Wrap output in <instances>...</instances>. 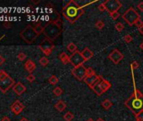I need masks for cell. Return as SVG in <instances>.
I'll return each mask as SVG.
<instances>
[{"mask_svg": "<svg viewBox=\"0 0 143 121\" xmlns=\"http://www.w3.org/2000/svg\"><path fill=\"white\" fill-rule=\"evenodd\" d=\"M18 60H25V58H26V55L24 53V52H20L18 54Z\"/></svg>", "mask_w": 143, "mask_h": 121, "instance_id": "32", "label": "cell"}, {"mask_svg": "<svg viewBox=\"0 0 143 121\" xmlns=\"http://www.w3.org/2000/svg\"><path fill=\"white\" fill-rule=\"evenodd\" d=\"M104 5L109 13H112L114 12H118V10L122 7V3L119 0H107L104 3Z\"/></svg>", "mask_w": 143, "mask_h": 121, "instance_id": "8", "label": "cell"}, {"mask_svg": "<svg viewBox=\"0 0 143 121\" xmlns=\"http://www.w3.org/2000/svg\"><path fill=\"white\" fill-rule=\"evenodd\" d=\"M108 57L114 64L117 65L124 59V55L118 49H114L110 52V54L108 55Z\"/></svg>", "mask_w": 143, "mask_h": 121, "instance_id": "12", "label": "cell"}, {"mask_svg": "<svg viewBox=\"0 0 143 121\" xmlns=\"http://www.w3.org/2000/svg\"><path fill=\"white\" fill-rule=\"evenodd\" d=\"M20 36L26 43L31 44L35 40V39L39 36V35L35 32L33 26L27 25L25 29L20 32Z\"/></svg>", "mask_w": 143, "mask_h": 121, "instance_id": "5", "label": "cell"}, {"mask_svg": "<svg viewBox=\"0 0 143 121\" xmlns=\"http://www.w3.org/2000/svg\"><path fill=\"white\" fill-rule=\"evenodd\" d=\"M59 59L64 65H67L70 62V57H68V55L64 52L59 55Z\"/></svg>", "mask_w": 143, "mask_h": 121, "instance_id": "19", "label": "cell"}, {"mask_svg": "<svg viewBox=\"0 0 143 121\" xmlns=\"http://www.w3.org/2000/svg\"><path fill=\"white\" fill-rule=\"evenodd\" d=\"M13 90L18 95H21L26 91V87L24 84H22L20 82H17L15 84V86L13 87Z\"/></svg>", "mask_w": 143, "mask_h": 121, "instance_id": "15", "label": "cell"}, {"mask_svg": "<svg viewBox=\"0 0 143 121\" xmlns=\"http://www.w3.org/2000/svg\"><path fill=\"white\" fill-rule=\"evenodd\" d=\"M124 40L126 41V43H131L133 40V37L131 35H126L124 36Z\"/></svg>", "mask_w": 143, "mask_h": 121, "instance_id": "31", "label": "cell"}, {"mask_svg": "<svg viewBox=\"0 0 143 121\" xmlns=\"http://www.w3.org/2000/svg\"><path fill=\"white\" fill-rule=\"evenodd\" d=\"M99 11H101V12H104V11L106 10V8H105V5H104V3L99 4Z\"/></svg>", "mask_w": 143, "mask_h": 121, "instance_id": "37", "label": "cell"}, {"mask_svg": "<svg viewBox=\"0 0 143 121\" xmlns=\"http://www.w3.org/2000/svg\"><path fill=\"white\" fill-rule=\"evenodd\" d=\"M62 89L60 87H56L54 88V90H53V94L55 96H57V97H59V96H61L62 94Z\"/></svg>", "mask_w": 143, "mask_h": 121, "instance_id": "26", "label": "cell"}, {"mask_svg": "<svg viewBox=\"0 0 143 121\" xmlns=\"http://www.w3.org/2000/svg\"><path fill=\"white\" fill-rule=\"evenodd\" d=\"M82 53V57L84 58L85 60V62H87V60H89V59H91L92 57H94V53L93 52L89 49V48H87L86 47L82 52H81Z\"/></svg>", "mask_w": 143, "mask_h": 121, "instance_id": "17", "label": "cell"}, {"mask_svg": "<svg viewBox=\"0 0 143 121\" xmlns=\"http://www.w3.org/2000/svg\"><path fill=\"white\" fill-rule=\"evenodd\" d=\"M26 79L28 80L30 82H34L35 80V77L33 75V74H29L28 76L26 77Z\"/></svg>", "mask_w": 143, "mask_h": 121, "instance_id": "34", "label": "cell"}, {"mask_svg": "<svg viewBox=\"0 0 143 121\" xmlns=\"http://www.w3.org/2000/svg\"><path fill=\"white\" fill-rule=\"evenodd\" d=\"M115 30H116L118 32H121V31H123L124 30V25L122 24V23H121V22H119V23H117L116 25H115Z\"/></svg>", "mask_w": 143, "mask_h": 121, "instance_id": "28", "label": "cell"}, {"mask_svg": "<svg viewBox=\"0 0 143 121\" xmlns=\"http://www.w3.org/2000/svg\"><path fill=\"white\" fill-rule=\"evenodd\" d=\"M84 62H85L84 58L82 57V53L80 52H78V50H77V52L74 53H72V55L70 57V63L74 67H79L81 65H84Z\"/></svg>", "mask_w": 143, "mask_h": 121, "instance_id": "10", "label": "cell"}, {"mask_svg": "<svg viewBox=\"0 0 143 121\" xmlns=\"http://www.w3.org/2000/svg\"><path fill=\"white\" fill-rule=\"evenodd\" d=\"M94 74H95V72L94 71L93 68H91V67L87 68V70H86V77L93 76V75H94Z\"/></svg>", "mask_w": 143, "mask_h": 121, "instance_id": "29", "label": "cell"}, {"mask_svg": "<svg viewBox=\"0 0 143 121\" xmlns=\"http://www.w3.org/2000/svg\"><path fill=\"white\" fill-rule=\"evenodd\" d=\"M3 26L5 28H10L11 26V25L10 24V23H5V24H3Z\"/></svg>", "mask_w": 143, "mask_h": 121, "instance_id": "41", "label": "cell"}, {"mask_svg": "<svg viewBox=\"0 0 143 121\" xmlns=\"http://www.w3.org/2000/svg\"><path fill=\"white\" fill-rule=\"evenodd\" d=\"M84 11L82 9V7H80L73 0L69 1L62 9L63 16L70 23H74L81 15H84Z\"/></svg>", "mask_w": 143, "mask_h": 121, "instance_id": "1", "label": "cell"}, {"mask_svg": "<svg viewBox=\"0 0 143 121\" xmlns=\"http://www.w3.org/2000/svg\"><path fill=\"white\" fill-rule=\"evenodd\" d=\"M1 121H10V119L7 117V116H4V117L1 119Z\"/></svg>", "mask_w": 143, "mask_h": 121, "instance_id": "40", "label": "cell"}, {"mask_svg": "<svg viewBox=\"0 0 143 121\" xmlns=\"http://www.w3.org/2000/svg\"><path fill=\"white\" fill-rule=\"evenodd\" d=\"M67 50H69V52H72V53H74V52H76L77 50V45H76L74 43H72V42L69 43V44L67 45Z\"/></svg>", "mask_w": 143, "mask_h": 121, "instance_id": "21", "label": "cell"}, {"mask_svg": "<svg viewBox=\"0 0 143 121\" xmlns=\"http://www.w3.org/2000/svg\"><path fill=\"white\" fill-rule=\"evenodd\" d=\"M100 78H101V76H99V75H97V74H94V75H93V76L86 77L84 81V82L86 83V84L91 88V89H93V88L94 87V86L99 82Z\"/></svg>", "mask_w": 143, "mask_h": 121, "instance_id": "13", "label": "cell"}, {"mask_svg": "<svg viewBox=\"0 0 143 121\" xmlns=\"http://www.w3.org/2000/svg\"><path fill=\"white\" fill-rule=\"evenodd\" d=\"M109 16L111 17L114 20H116L117 18L121 16V13H119V12H114V13H109Z\"/></svg>", "mask_w": 143, "mask_h": 121, "instance_id": "30", "label": "cell"}, {"mask_svg": "<svg viewBox=\"0 0 143 121\" xmlns=\"http://www.w3.org/2000/svg\"><path fill=\"white\" fill-rule=\"evenodd\" d=\"M15 84V80L4 70H0V91L5 94Z\"/></svg>", "mask_w": 143, "mask_h": 121, "instance_id": "4", "label": "cell"}, {"mask_svg": "<svg viewBox=\"0 0 143 121\" xmlns=\"http://www.w3.org/2000/svg\"><path fill=\"white\" fill-rule=\"evenodd\" d=\"M136 121H143V111L136 115Z\"/></svg>", "mask_w": 143, "mask_h": 121, "instance_id": "33", "label": "cell"}, {"mask_svg": "<svg viewBox=\"0 0 143 121\" xmlns=\"http://www.w3.org/2000/svg\"><path fill=\"white\" fill-rule=\"evenodd\" d=\"M25 67L27 71L30 72V74H32V72H33L36 68V65L33 60H26V62L25 63Z\"/></svg>", "mask_w": 143, "mask_h": 121, "instance_id": "16", "label": "cell"}, {"mask_svg": "<svg viewBox=\"0 0 143 121\" xmlns=\"http://www.w3.org/2000/svg\"><path fill=\"white\" fill-rule=\"evenodd\" d=\"M138 30H139V32H140V33L143 35V25L141 26V27H140L139 28V29H138Z\"/></svg>", "mask_w": 143, "mask_h": 121, "instance_id": "42", "label": "cell"}, {"mask_svg": "<svg viewBox=\"0 0 143 121\" xmlns=\"http://www.w3.org/2000/svg\"><path fill=\"white\" fill-rule=\"evenodd\" d=\"M140 48H141V50H143V42L140 45Z\"/></svg>", "mask_w": 143, "mask_h": 121, "instance_id": "45", "label": "cell"}, {"mask_svg": "<svg viewBox=\"0 0 143 121\" xmlns=\"http://www.w3.org/2000/svg\"><path fill=\"white\" fill-rule=\"evenodd\" d=\"M135 25H136V26L139 29L140 27H141L142 25H143V22H142V20H141V18H139L138 20H136V22L135 23Z\"/></svg>", "mask_w": 143, "mask_h": 121, "instance_id": "36", "label": "cell"}, {"mask_svg": "<svg viewBox=\"0 0 143 121\" xmlns=\"http://www.w3.org/2000/svg\"><path fill=\"white\" fill-rule=\"evenodd\" d=\"M87 121H94V120L93 119H92V118H89V119H87Z\"/></svg>", "mask_w": 143, "mask_h": 121, "instance_id": "46", "label": "cell"}, {"mask_svg": "<svg viewBox=\"0 0 143 121\" xmlns=\"http://www.w3.org/2000/svg\"><path fill=\"white\" fill-rule=\"evenodd\" d=\"M137 8L140 11H143V2H140L139 3L137 4Z\"/></svg>", "mask_w": 143, "mask_h": 121, "instance_id": "38", "label": "cell"}, {"mask_svg": "<svg viewBox=\"0 0 143 121\" xmlns=\"http://www.w3.org/2000/svg\"><path fill=\"white\" fill-rule=\"evenodd\" d=\"M122 18L130 26L134 25H135V23L136 22V20L141 18L140 15L137 13V11L136 10V9H134L132 7H130L126 12L123 13Z\"/></svg>", "mask_w": 143, "mask_h": 121, "instance_id": "6", "label": "cell"}, {"mask_svg": "<svg viewBox=\"0 0 143 121\" xmlns=\"http://www.w3.org/2000/svg\"><path fill=\"white\" fill-rule=\"evenodd\" d=\"M95 27L97 28L98 30H102L103 28L104 27V21H102V20H98L96 23H95Z\"/></svg>", "mask_w": 143, "mask_h": 121, "instance_id": "27", "label": "cell"}, {"mask_svg": "<svg viewBox=\"0 0 143 121\" xmlns=\"http://www.w3.org/2000/svg\"><path fill=\"white\" fill-rule=\"evenodd\" d=\"M101 105L103 106V108L106 110H109L111 107L113 106V103L109 99H104L103 102H102V104H101Z\"/></svg>", "mask_w": 143, "mask_h": 121, "instance_id": "20", "label": "cell"}, {"mask_svg": "<svg viewBox=\"0 0 143 121\" xmlns=\"http://www.w3.org/2000/svg\"><path fill=\"white\" fill-rule=\"evenodd\" d=\"M20 121H29V120L27 119H25V118H22Z\"/></svg>", "mask_w": 143, "mask_h": 121, "instance_id": "43", "label": "cell"}, {"mask_svg": "<svg viewBox=\"0 0 143 121\" xmlns=\"http://www.w3.org/2000/svg\"><path fill=\"white\" fill-rule=\"evenodd\" d=\"M55 108H56L57 110L59 111V112H63V111L65 110L67 108V104L63 100L60 99L57 101V103L55 104Z\"/></svg>", "mask_w": 143, "mask_h": 121, "instance_id": "18", "label": "cell"}, {"mask_svg": "<svg viewBox=\"0 0 143 121\" xmlns=\"http://www.w3.org/2000/svg\"><path fill=\"white\" fill-rule=\"evenodd\" d=\"M49 82L52 85H56V84H57V83L59 82V79L57 78V77H56L55 75H52V77H50V78H49Z\"/></svg>", "mask_w": 143, "mask_h": 121, "instance_id": "24", "label": "cell"}, {"mask_svg": "<svg viewBox=\"0 0 143 121\" xmlns=\"http://www.w3.org/2000/svg\"><path fill=\"white\" fill-rule=\"evenodd\" d=\"M74 118V114H73L72 112H67L63 116V119L66 121H72Z\"/></svg>", "mask_w": 143, "mask_h": 121, "instance_id": "23", "label": "cell"}, {"mask_svg": "<svg viewBox=\"0 0 143 121\" xmlns=\"http://www.w3.org/2000/svg\"><path fill=\"white\" fill-rule=\"evenodd\" d=\"M124 105H126V108L130 109L135 115L141 113V111H143L142 92L140 90L135 89L134 94L126 101Z\"/></svg>", "mask_w": 143, "mask_h": 121, "instance_id": "2", "label": "cell"}, {"mask_svg": "<svg viewBox=\"0 0 143 121\" xmlns=\"http://www.w3.org/2000/svg\"><path fill=\"white\" fill-rule=\"evenodd\" d=\"M62 33V28L57 25L53 21L49 22L48 24L44 27V32L45 38L50 42L56 40Z\"/></svg>", "mask_w": 143, "mask_h": 121, "instance_id": "3", "label": "cell"}, {"mask_svg": "<svg viewBox=\"0 0 143 121\" xmlns=\"http://www.w3.org/2000/svg\"><path fill=\"white\" fill-rule=\"evenodd\" d=\"M39 48L41 50V52H42L45 55H50L52 54V50H54L55 46L54 45L52 44L50 40H48L47 39L44 40L42 43L39 45Z\"/></svg>", "mask_w": 143, "mask_h": 121, "instance_id": "11", "label": "cell"}, {"mask_svg": "<svg viewBox=\"0 0 143 121\" xmlns=\"http://www.w3.org/2000/svg\"><path fill=\"white\" fill-rule=\"evenodd\" d=\"M86 70L87 68L84 65H81L79 67L73 68L72 70V74L78 81H84L86 77Z\"/></svg>", "mask_w": 143, "mask_h": 121, "instance_id": "9", "label": "cell"}, {"mask_svg": "<svg viewBox=\"0 0 143 121\" xmlns=\"http://www.w3.org/2000/svg\"><path fill=\"white\" fill-rule=\"evenodd\" d=\"M10 109H11V111L13 114L18 115V114H20L23 110H24L25 106L20 100H16V101H15V103L11 105Z\"/></svg>", "mask_w": 143, "mask_h": 121, "instance_id": "14", "label": "cell"}, {"mask_svg": "<svg viewBox=\"0 0 143 121\" xmlns=\"http://www.w3.org/2000/svg\"><path fill=\"white\" fill-rule=\"evenodd\" d=\"M39 62L40 64L41 65V66H43V67H45V66H47V65L49 64V60L47 57H41L39 60Z\"/></svg>", "mask_w": 143, "mask_h": 121, "instance_id": "25", "label": "cell"}, {"mask_svg": "<svg viewBox=\"0 0 143 121\" xmlns=\"http://www.w3.org/2000/svg\"><path fill=\"white\" fill-rule=\"evenodd\" d=\"M96 121H105V120H104V119H103L102 118H99V119H97Z\"/></svg>", "mask_w": 143, "mask_h": 121, "instance_id": "44", "label": "cell"}, {"mask_svg": "<svg viewBox=\"0 0 143 121\" xmlns=\"http://www.w3.org/2000/svg\"><path fill=\"white\" fill-rule=\"evenodd\" d=\"M34 29L35 30V32L37 33L38 35H40V34H42L43 32H44V27L41 25V24H37L35 27H34Z\"/></svg>", "mask_w": 143, "mask_h": 121, "instance_id": "22", "label": "cell"}, {"mask_svg": "<svg viewBox=\"0 0 143 121\" xmlns=\"http://www.w3.org/2000/svg\"><path fill=\"white\" fill-rule=\"evenodd\" d=\"M5 62V59H4L1 55H0V65H2L3 64V62Z\"/></svg>", "mask_w": 143, "mask_h": 121, "instance_id": "39", "label": "cell"}, {"mask_svg": "<svg viewBox=\"0 0 143 121\" xmlns=\"http://www.w3.org/2000/svg\"><path fill=\"white\" fill-rule=\"evenodd\" d=\"M139 62H136V60H134V62L131 64V69H136L139 67Z\"/></svg>", "mask_w": 143, "mask_h": 121, "instance_id": "35", "label": "cell"}, {"mask_svg": "<svg viewBox=\"0 0 143 121\" xmlns=\"http://www.w3.org/2000/svg\"><path fill=\"white\" fill-rule=\"evenodd\" d=\"M111 87H112L111 83L101 77L99 82L93 88V91L95 92V94H97L98 96H101L105 92H107Z\"/></svg>", "mask_w": 143, "mask_h": 121, "instance_id": "7", "label": "cell"}]
</instances>
